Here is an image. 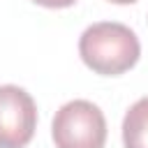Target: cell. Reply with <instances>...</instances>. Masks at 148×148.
Returning a JSON list of instances; mask_svg holds the SVG:
<instances>
[{
	"label": "cell",
	"instance_id": "cell-3",
	"mask_svg": "<svg viewBox=\"0 0 148 148\" xmlns=\"http://www.w3.org/2000/svg\"><path fill=\"white\" fill-rule=\"evenodd\" d=\"M37 127V106L18 86H0V148H25Z\"/></svg>",
	"mask_w": 148,
	"mask_h": 148
},
{
	"label": "cell",
	"instance_id": "cell-5",
	"mask_svg": "<svg viewBox=\"0 0 148 148\" xmlns=\"http://www.w3.org/2000/svg\"><path fill=\"white\" fill-rule=\"evenodd\" d=\"M42 7H49V9H62V7H72L76 0H32Z\"/></svg>",
	"mask_w": 148,
	"mask_h": 148
},
{
	"label": "cell",
	"instance_id": "cell-4",
	"mask_svg": "<svg viewBox=\"0 0 148 148\" xmlns=\"http://www.w3.org/2000/svg\"><path fill=\"white\" fill-rule=\"evenodd\" d=\"M125 148H148V97L136 99L123 118Z\"/></svg>",
	"mask_w": 148,
	"mask_h": 148
},
{
	"label": "cell",
	"instance_id": "cell-6",
	"mask_svg": "<svg viewBox=\"0 0 148 148\" xmlns=\"http://www.w3.org/2000/svg\"><path fill=\"white\" fill-rule=\"evenodd\" d=\"M109 2H116V5H132V2H136V0H109Z\"/></svg>",
	"mask_w": 148,
	"mask_h": 148
},
{
	"label": "cell",
	"instance_id": "cell-2",
	"mask_svg": "<svg viewBox=\"0 0 148 148\" xmlns=\"http://www.w3.org/2000/svg\"><path fill=\"white\" fill-rule=\"evenodd\" d=\"M51 136L56 148H104L106 118L97 104L72 99L56 111Z\"/></svg>",
	"mask_w": 148,
	"mask_h": 148
},
{
	"label": "cell",
	"instance_id": "cell-1",
	"mask_svg": "<svg viewBox=\"0 0 148 148\" xmlns=\"http://www.w3.org/2000/svg\"><path fill=\"white\" fill-rule=\"evenodd\" d=\"M79 56L95 74L118 76L132 69L141 56V44L134 30L116 21H99L83 30Z\"/></svg>",
	"mask_w": 148,
	"mask_h": 148
}]
</instances>
